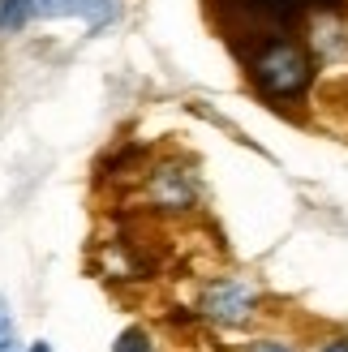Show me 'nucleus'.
Wrapping results in <instances>:
<instances>
[{
  "instance_id": "6",
  "label": "nucleus",
  "mask_w": 348,
  "mask_h": 352,
  "mask_svg": "<svg viewBox=\"0 0 348 352\" xmlns=\"http://www.w3.org/2000/svg\"><path fill=\"white\" fill-rule=\"evenodd\" d=\"M112 352H155V344H151V336H146V331H125V336H120L116 340V348Z\"/></svg>"
},
{
  "instance_id": "3",
  "label": "nucleus",
  "mask_w": 348,
  "mask_h": 352,
  "mask_svg": "<svg viewBox=\"0 0 348 352\" xmlns=\"http://www.w3.org/2000/svg\"><path fill=\"white\" fill-rule=\"evenodd\" d=\"M198 309H202V318H211L219 327H246L258 309V296L246 279H215V284L202 292Z\"/></svg>"
},
{
  "instance_id": "7",
  "label": "nucleus",
  "mask_w": 348,
  "mask_h": 352,
  "mask_svg": "<svg viewBox=\"0 0 348 352\" xmlns=\"http://www.w3.org/2000/svg\"><path fill=\"white\" fill-rule=\"evenodd\" d=\"M246 352H292L288 344H280V340H263V344H250Z\"/></svg>"
},
{
  "instance_id": "4",
  "label": "nucleus",
  "mask_w": 348,
  "mask_h": 352,
  "mask_svg": "<svg viewBox=\"0 0 348 352\" xmlns=\"http://www.w3.org/2000/svg\"><path fill=\"white\" fill-rule=\"evenodd\" d=\"M151 202L164 206V210H185L189 202H194V176L181 172V168L155 172V181H151Z\"/></svg>"
},
{
  "instance_id": "8",
  "label": "nucleus",
  "mask_w": 348,
  "mask_h": 352,
  "mask_svg": "<svg viewBox=\"0 0 348 352\" xmlns=\"http://www.w3.org/2000/svg\"><path fill=\"white\" fill-rule=\"evenodd\" d=\"M318 352H348V340H331V344H323Z\"/></svg>"
},
{
  "instance_id": "1",
  "label": "nucleus",
  "mask_w": 348,
  "mask_h": 352,
  "mask_svg": "<svg viewBox=\"0 0 348 352\" xmlns=\"http://www.w3.org/2000/svg\"><path fill=\"white\" fill-rule=\"evenodd\" d=\"M250 78L263 99H275V103L301 99L309 91V82H314V56L297 39L280 34V39L258 43V52L250 56Z\"/></svg>"
},
{
  "instance_id": "2",
  "label": "nucleus",
  "mask_w": 348,
  "mask_h": 352,
  "mask_svg": "<svg viewBox=\"0 0 348 352\" xmlns=\"http://www.w3.org/2000/svg\"><path fill=\"white\" fill-rule=\"evenodd\" d=\"M39 17H82L86 26H108L116 17V0H0V34Z\"/></svg>"
},
{
  "instance_id": "5",
  "label": "nucleus",
  "mask_w": 348,
  "mask_h": 352,
  "mask_svg": "<svg viewBox=\"0 0 348 352\" xmlns=\"http://www.w3.org/2000/svg\"><path fill=\"white\" fill-rule=\"evenodd\" d=\"M0 352H17V331H13V318H9L5 301H0ZM30 352H47V344H34Z\"/></svg>"
}]
</instances>
